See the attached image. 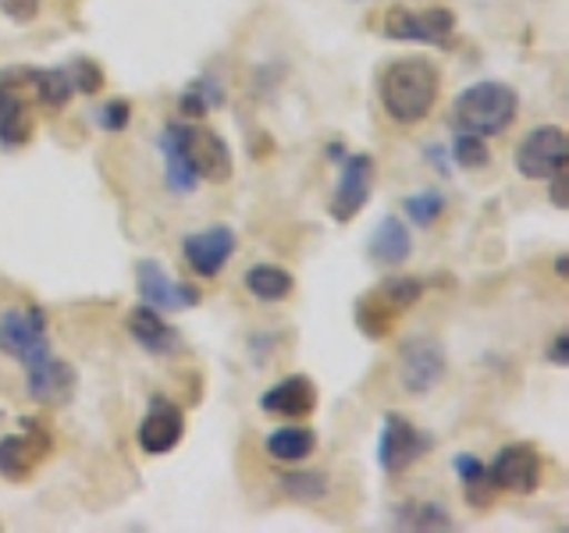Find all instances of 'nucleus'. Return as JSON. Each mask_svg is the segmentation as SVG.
<instances>
[{
	"instance_id": "9",
	"label": "nucleus",
	"mask_w": 569,
	"mask_h": 533,
	"mask_svg": "<svg viewBox=\"0 0 569 533\" xmlns=\"http://www.w3.org/2000/svg\"><path fill=\"white\" fill-rule=\"evenodd\" d=\"M22 89H29V68H0V147H26L32 135V118Z\"/></svg>"
},
{
	"instance_id": "28",
	"label": "nucleus",
	"mask_w": 569,
	"mask_h": 533,
	"mask_svg": "<svg viewBox=\"0 0 569 533\" xmlns=\"http://www.w3.org/2000/svg\"><path fill=\"white\" fill-rule=\"evenodd\" d=\"M221 103V89L213 86L210 79H200V82H192L182 97H178V111H182V118H192V121H200L210 114V107H218Z\"/></svg>"
},
{
	"instance_id": "25",
	"label": "nucleus",
	"mask_w": 569,
	"mask_h": 533,
	"mask_svg": "<svg viewBox=\"0 0 569 533\" xmlns=\"http://www.w3.org/2000/svg\"><path fill=\"white\" fill-rule=\"evenodd\" d=\"M399 530H452V515L449 509H441L438 502H406L396 509V523Z\"/></svg>"
},
{
	"instance_id": "3",
	"label": "nucleus",
	"mask_w": 569,
	"mask_h": 533,
	"mask_svg": "<svg viewBox=\"0 0 569 533\" xmlns=\"http://www.w3.org/2000/svg\"><path fill=\"white\" fill-rule=\"evenodd\" d=\"M164 135L174 142V150L182 153V160L189 164V171L196 174V182H213L221 185L231 178L236 164H231V150L228 142L207 129V124H196V121H168L164 124Z\"/></svg>"
},
{
	"instance_id": "16",
	"label": "nucleus",
	"mask_w": 569,
	"mask_h": 533,
	"mask_svg": "<svg viewBox=\"0 0 569 533\" xmlns=\"http://www.w3.org/2000/svg\"><path fill=\"white\" fill-rule=\"evenodd\" d=\"M29 434H8V438H0V476L4 480H26L32 476V470L40 466V462L47 459L50 452V434L40 431L36 423H29Z\"/></svg>"
},
{
	"instance_id": "27",
	"label": "nucleus",
	"mask_w": 569,
	"mask_h": 533,
	"mask_svg": "<svg viewBox=\"0 0 569 533\" xmlns=\"http://www.w3.org/2000/svg\"><path fill=\"white\" fill-rule=\"evenodd\" d=\"M157 150H160V160H164V182H168V189L171 192H192L196 189V174L189 171V164L182 160V153L174 150V142L160 132V139H157Z\"/></svg>"
},
{
	"instance_id": "11",
	"label": "nucleus",
	"mask_w": 569,
	"mask_h": 533,
	"mask_svg": "<svg viewBox=\"0 0 569 533\" xmlns=\"http://www.w3.org/2000/svg\"><path fill=\"white\" fill-rule=\"evenodd\" d=\"M399 378H402V388L409 395H423V391H431L441 384L445 378V349L441 342L427 334H417V338H406L399 345Z\"/></svg>"
},
{
	"instance_id": "21",
	"label": "nucleus",
	"mask_w": 569,
	"mask_h": 533,
	"mask_svg": "<svg viewBox=\"0 0 569 533\" xmlns=\"http://www.w3.org/2000/svg\"><path fill=\"white\" fill-rule=\"evenodd\" d=\"M263 449L274 462H307L317 452V434L310 426H278L263 438Z\"/></svg>"
},
{
	"instance_id": "7",
	"label": "nucleus",
	"mask_w": 569,
	"mask_h": 533,
	"mask_svg": "<svg viewBox=\"0 0 569 533\" xmlns=\"http://www.w3.org/2000/svg\"><path fill=\"white\" fill-rule=\"evenodd\" d=\"M452 29H456V14L449 8H427V11L391 8L385 14V36H388V40H396V43L449 47Z\"/></svg>"
},
{
	"instance_id": "8",
	"label": "nucleus",
	"mask_w": 569,
	"mask_h": 533,
	"mask_svg": "<svg viewBox=\"0 0 569 533\" xmlns=\"http://www.w3.org/2000/svg\"><path fill=\"white\" fill-rule=\"evenodd\" d=\"M541 470H545V462L533 444H506V449L488 462L495 491L523 494V497L541 487Z\"/></svg>"
},
{
	"instance_id": "34",
	"label": "nucleus",
	"mask_w": 569,
	"mask_h": 533,
	"mask_svg": "<svg viewBox=\"0 0 569 533\" xmlns=\"http://www.w3.org/2000/svg\"><path fill=\"white\" fill-rule=\"evenodd\" d=\"M548 363H556V366H569V334H566V331H559V334H556V342H551Z\"/></svg>"
},
{
	"instance_id": "17",
	"label": "nucleus",
	"mask_w": 569,
	"mask_h": 533,
	"mask_svg": "<svg viewBox=\"0 0 569 533\" xmlns=\"http://www.w3.org/2000/svg\"><path fill=\"white\" fill-rule=\"evenodd\" d=\"M76 391V370H71L58 355H47V360L26 366V395L40 405H64Z\"/></svg>"
},
{
	"instance_id": "30",
	"label": "nucleus",
	"mask_w": 569,
	"mask_h": 533,
	"mask_svg": "<svg viewBox=\"0 0 569 533\" xmlns=\"http://www.w3.org/2000/svg\"><path fill=\"white\" fill-rule=\"evenodd\" d=\"M452 164L456 168H467V171H477L488 164V142L473 135V132H456L452 139Z\"/></svg>"
},
{
	"instance_id": "22",
	"label": "nucleus",
	"mask_w": 569,
	"mask_h": 533,
	"mask_svg": "<svg viewBox=\"0 0 569 533\" xmlns=\"http://www.w3.org/2000/svg\"><path fill=\"white\" fill-rule=\"evenodd\" d=\"M452 470H456V476L462 480V494H467V505L470 509H488L491 502H495V484H491V473H488V466L480 462L477 455H470V452H462V455H456V462H452Z\"/></svg>"
},
{
	"instance_id": "1",
	"label": "nucleus",
	"mask_w": 569,
	"mask_h": 533,
	"mask_svg": "<svg viewBox=\"0 0 569 533\" xmlns=\"http://www.w3.org/2000/svg\"><path fill=\"white\" fill-rule=\"evenodd\" d=\"M378 97L385 114L396 124H417L435 111L441 97V71L427 58H402L385 68Z\"/></svg>"
},
{
	"instance_id": "26",
	"label": "nucleus",
	"mask_w": 569,
	"mask_h": 533,
	"mask_svg": "<svg viewBox=\"0 0 569 533\" xmlns=\"http://www.w3.org/2000/svg\"><path fill=\"white\" fill-rule=\"evenodd\" d=\"M278 487L292 497V502H320V497L331 494L328 473L320 470H292L278 480Z\"/></svg>"
},
{
	"instance_id": "23",
	"label": "nucleus",
	"mask_w": 569,
	"mask_h": 533,
	"mask_svg": "<svg viewBox=\"0 0 569 533\" xmlns=\"http://www.w3.org/2000/svg\"><path fill=\"white\" fill-rule=\"evenodd\" d=\"M242 284L257 302H284L292 295L296 281H292L289 271H281V266H274V263H257V266H249V271H246Z\"/></svg>"
},
{
	"instance_id": "29",
	"label": "nucleus",
	"mask_w": 569,
	"mask_h": 533,
	"mask_svg": "<svg viewBox=\"0 0 569 533\" xmlns=\"http://www.w3.org/2000/svg\"><path fill=\"white\" fill-rule=\"evenodd\" d=\"M445 207H449V200H445L438 189H420L402 200V210L409 213V221H417L420 228H431L445 213Z\"/></svg>"
},
{
	"instance_id": "2",
	"label": "nucleus",
	"mask_w": 569,
	"mask_h": 533,
	"mask_svg": "<svg viewBox=\"0 0 569 533\" xmlns=\"http://www.w3.org/2000/svg\"><path fill=\"white\" fill-rule=\"evenodd\" d=\"M520 114V97L506 82H473L467 86L452 103V129L473 132L480 139L509 132V124Z\"/></svg>"
},
{
	"instance_id": "37",
	"label": "nucleus",
	"mask_w": 569,
	"mask_h": 533,
	"mask_svg": "<svg viewBox=\"0 0 569 533\" xmlns=\"http://www.w3.org/2000/svg\"><path fill=\"white\" fill-rule=\"evenodd\" d=\"M0 416H4V409H0Z\"/></svg>"
},
{
	"instance_id": "10",
	"label": "nucleus",
	"mask_w": 569,
	"mask_h": 533,
	"mask_svg": "<svg viewBox=\"0 0 569 533\" xmlns=\"http://www.w3.org/2000/svg\"><path fill=\"white\" fill-rule=\"evenodd\" d=\"M435 449V438L413 426L406 416H385L381 426V441H378V459L385 473H402L413 466L417 459H423L427 452Z\"/></svg>"
},
{
	"instance_id": "35",
	"label": "nucleus",
	"mask_w": 569,
	"mask_h": 533,
	"mask_svg": "<svg viewBox=\"0 0 569 533\" xmlns=\"http://www.w3.org/2000/svg\"><path fill=\"white\" fill-rule=\"evenodd\" d=\"M548 185H551V207H556V210H566V195H562V185H566V171L551 174V178H548Z\"/></svg>"
},
{
	"instance_id": "24",
	"label": "nucleus",
	"mask_w": 569,
	"mask_h": 533,
	"mask_svg": "<svg viewBox=\"0 0 569 533\" xmlns=\"http://www.w3.org/2000/svg\"><path fill=\"white\" fill-rule=\"evenodd\" d=\"M29 89L43 107H50V111H61V107H68V100L76 97L68 68H29Z\"/></svg>"
},
{
	"instance_id": "19",
	"label": "nucleus",
	"mask_w": 569,
	"mask_h": 533,
	"mask_svg": "<svg viewBox=\"0 0 569 533\" xmlns=\"http://www.w3.org/2000/svg\"><path fill=\"white\" fill-rule=\"evenodd\" d=\"M124 328H129L132 342H136L142 352H150V355H171V352H178V345H182V338H178V331L168 324L164 316H160V310L147 306V302H142L139 310L129 313V320H124Z\"/></svg>"
},
{
	"instance_id": "20",
	"label": "nucleus",
	"mask_w": 569,
	"mask_h": 533,
	"mask_svg": "<svg viewBox=\"0 0 569 533\" xmlns=\"http://www.w3.org/2000/svg\"><path fill=\"white\" fill-rule=\"evenodd\" d=\"M367 253H370L373 263H381V266H402L409 260V253H413L409 228L399 218H385L378 228H373Z\"/></svg>"
},
{
	"instance_id": "12",
	"label": "nucleus",
	"mask_w": 569,
	"mask_h": 533,
	"mask_svg": "<svg viewBox=\"0 0 569 533\" xmlns=\"http://www.w3.org/2000/svg\"><path fill=\"white\" fill-rule=\"evenodd\" d=\"M136 289H139V299L147 302V306L171 310V313L200 306V299H203L196 284L168 278V271L157 260H139L136 263Z\"/></svg>"
},
{
	"instance_id": "36",
	"label": "nucleus",
	"mask_w": 569,
	"mask_h": 533,
	"mask_svg": "<svg viewBox=\"0 0 569 533\" xmlns=\"http://www.w3.org/2000/svg\"><path fill=\"white\" fill-rule=\"evenodd\" d=\"M556 274H559V278H566V274H569V260H566V257H559V260H556Z\"/></svg>"
},
{
	"instance_id": "14",
	"label": "nucleus",
	"mask_w": 569,
	"mask_h": 533,
	"mask_svg": "<svg viewBox=\"0 0 569 533\" xmlns=\"http://www.w3.org/2000/svg\"><path fill=\"white\" fill-rule=\"evenodd\" d=\"M236 231L228 224H213L203 231H192L182 239V257L189 263L192 274L200 278H218L224 271V263L236 257Z\"/></svg>"
},
{
	"instance_id": "5",
	"label": "nucleus",
	"mask_w": 569,
	"mask_h": 533,
	"mask_svg": "<svg viewBox=\"0 0 569 533\" xmlns=\"http://www.w3.org/2000/svg\"><path fill=\"white\" fill-rule=\"evenodd\" d=\"M0 352L11 355L14 363H22V370L47 360L53 352L50 331H47V313L36 306V302L0 313Z\"/></svg>"
},
{
	"instance_id": "18",
	"label": "nucleus",
	"mask_w": 569,
	"mask_h": 533,
	"mask_svg": "<svg viewBox=\"0 0 569 533\" xmlns=\"http://www.w3.org/2000/svg\"><path fill=\"white\" fill-rule=\"evenodd\" d=\"M260 409L267 416H289V420H302L317 409V388L307 373H289L284 381H278L274 388H267L260 395Z\"/></svg>"
},
{
	"instance_id": "13",
	"label": "nucleus",
	"mask_w": 569,
	"mask_h": 533,
	"mask_svg": "<svg viewBox=\"0 0 569 533\" xmlns=\"http://www.w3.org/2000/svg\"><path fill=\"white\" fill-rule=\"evenodd\" d=\"M186 438V413L171 399L153 395L147 416L136 426V444L147 455H168L174 452Z\"/></svg>"
},
{
	"instance_id": "32",
	"label": "nucleus",
	"mask_w": 569,
	"mask_h": 533,
	"mask_svg": "<svg viewBox=\"0 0 569 533\" xmlns=\"http://www.w3.org/2000/svg\"><path fill=\"white\" fill-rule=\"evenodd\" d=\"M68 76H71V86H76V93L93 97L103 89V71H100L97 61H76L68 68Z\"/></svg>"
},
{
	"instance_id": "15",
	"label": "nucleus",
	"mask_w": 569,
	"mask_h": 533,
	"mask_svg": "<svg viewBox=\"0 0 569 533\" xmlns=\"http://www.w3.org/2000/svg\"><path fill=\"white\" fill-rule=\"evenodd\" d=\"M373 192V157L370 153H352L346 157L342 174H338V185L331 195V218L349 224L352 218H360V210L367 207Z\"/></svg>"
},
{
	"instance_id": "33",
	"label": "nucleus",
	"mask_w": 569,
	"mask_h": 533,
	"mask_svg": "<svg viewBox=\"0 0 569 533\" xmlns=\"http://www.w3.org/2000/svg\"><path fill=\"white\" fill-rule=\"evenodd\" d=\"M0 11H4L11 22L26 26V22H32L36 14H40V0H0Z\"/></svg>"
},
{
	"instance_id": "31",
	"label": "nucleus",
	"mask_w": 569,
	"mask_h": 533,
	"mask_svg": "<svg viewBox=\"0 0 569 533\" xmlns=\"http://www.w3.org/2000/svg\"><path fill=\"white\" fill-rule=\"evenodd\" d=\"M97 121H100L103 132H124V129H129V121H132V103L121 100V97L107 100L97 111Z\"/></svg>"
},
{
	"instance_id": "4",
	"label": "nucleus",
	"mask_w": 569,
	"mask_h": 533,
	"mask_svg": "<svg viewBox=\"0 0 569 533\" xmlns=\"http://www.w3.org/2000/svg\"><path fill=\"white\" fill-rule=\"evenodd\" d=\"M420 295H423L420 278H409V274L388 278L356 302V324H360V331L367 338H385L391 331V324H396Z\"/></svg>"
},
{
	"instance_id": "6",
	"label": "nucleus",
	"mask_w": 569,
	"mask_h": 533,
	"mask_svg": "<svg viewBox=\"0 0 569 533\" xmlns=\"http://www.w3.org/2000/svg\"><path fill=\"white\" fill-rule=\"evenodd\" d=\"M566 157H569L566 132L559 124H541L516 150V171L530 178V182H548L551 174L566 171Z\"/></svg>"
}]
</instances>
